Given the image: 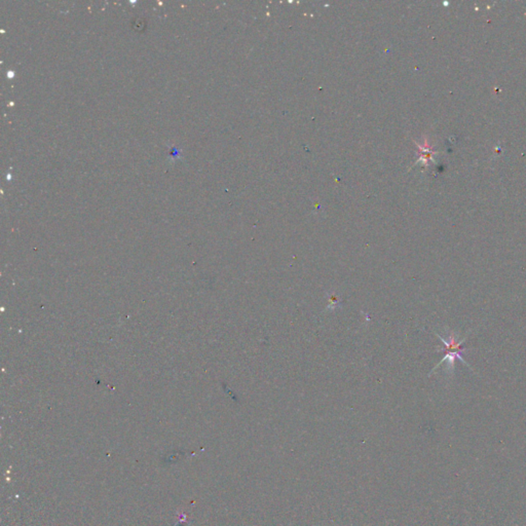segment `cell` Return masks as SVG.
I'll return each mask as SVG.
<instances>
[{"instance_id": "cell-1", "label": "cell", "mask_w": 526, "mask_h": 526, "mask_svg": "<svg viewBox=\"0 0 526 526\" xmlns=\"http://www.w3.org/2000/svg\"><path fill=\"white\" fill-rule=\"evenodd\" d=\"M436 335L442 340V342L444 343L446 345V350L448 351V353L445 355V357L443 358L440 363L433 369L432 372H434L442 363L444 362H447V370L449 372V374H452L453 373V370H454V363H455V360L459 359L461 360V362L464 363L465 365H467V367H469L470 365L465 361V359L463 357V353H464V349L461 348V345L465 342L466 340V337L462 340H458L456 339V335L454 332L450 331L448 333V336L447 337H443L441 335H439L438 333H436Z\"/></svg>"}]
</instances>
